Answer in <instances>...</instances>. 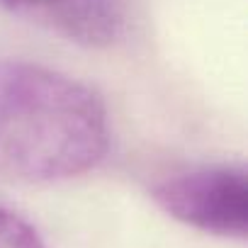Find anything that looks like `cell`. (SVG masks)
Segmentation results:
<instances>
[{"instance_id":"6da1fadb","label":"cell","mask_w":248,"mask_h":248,"mask_svg":"<svg viewBox=\"0 0 248 248\" xmlns=\"http://www.w3.org/2000/svg\"><path fill=\"white\" fill-rule=\"evenodd\" d=\"M109 149L102 97L59 71L0 59V178L59 183L93 170Z\"/></svg>"},{"instance_id":"7a4b0ae2","label":"cell","mask_w":248,"mask_h":248,"mask_svg":"<svg viewBox=\"0 0 248 248\" xmlns=\"http://www.w3.org/2000/svg\"><path fill=\"white\" fill-rule=\"evenodd\" d=\"M151 197L175 221L197 231L246 238L248 175L238 166H200L161 180Z\"/></svg>"},{"instance_id":"3957f363","label":"cell","mask_w":248,"mask_h":248,"mask_svg":"<svg viewBox=\"0 0 248 248\" xmlns=\"http://www.w3.org/2000/svg\"><path fill=\"white\" fill-rule=\"evenodd\" d=\"M0 8L83 46H107L124 27L119 0H0Z\"/></svg>"},{"instance_id":"277c9868","label":"cell","mask_w":248,"mask_h":248,"mask_svg":"<svg viewBox=\"0 0 248 248\" xmlns=\"http://www.w3.org/2000/svg\"><path fill=\"white\" fill-rule=\"evenodd\" d=\"M0 248H46L37 229L17 212L0 207Z\"/></svg>"}]
</instances>
